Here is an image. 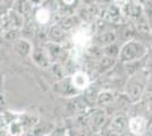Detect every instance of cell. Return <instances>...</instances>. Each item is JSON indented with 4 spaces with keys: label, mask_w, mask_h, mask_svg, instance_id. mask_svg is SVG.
<instances>
[{
    "label": "cell",
    "mask_w": 152,
    "mask_h": 136,
    "mask_svg": "<svg viewBox=\"0 0 152 136\" xmlns=\"http://www.w3.org/2000/svg\"><path fill=\"white\" fill-rule=\"evenodd\" d=\"M115 93L113 91L109 90H101L98 94V97H96V101H95V105L98 108H101V109H104L107 110L109 109L115 101Z\"/></svg>",
    "instance_id": "cell-10"
},
{
    "label": "cell",
    "mask_w": 152,
    "mask_h": 136,
    "mask_svg": "<svg viewBox=\"0 0 152 136\" xmlns=\"http://www.w3.org/2000/svg\"><path fill=\"white\" fill-rule=\"evenodd\" d=\"M99 92L100 91H98L95 87H93V85L90 84L89 87H86L85 90H84V99H85V101L90 103L91 105L92 104H95V101H96V97H98V94H99Z\"/></svg>",
    "instance_id": "cell-17"
},
{
    "label": "cell",
    "mask_w": 152,
    "mask_h": 136,
    "mask_svg": "<svg viewBox=\"0 0 152 136\" xmlns=\"http://www.w3.org/2000/svg\"><path fill=\"white\" fill-rule=\"evenodd\" d=\"M72 83L75 86V89L78 92L80 91H84L86 87H89L91 84V78H90L89 74L86 71H75L72 76Z\"/></svg>",
    "instance_id": "cell-9"
},
{
    "label": "cell",
    "mask_w": 152,
    "mask_h": 136,
    "mask_svg": "<svg viewBox=\"0 0 152 136\" xmlns=\"http://www.w3.org/2000/svg\"><path fill=\"white\" fill-rule=\"evenodd\" d=\"M40 7L47 9L48 12H50L51 14L56 13L59 10V2L58 0H41L40 1Z\"/></svg>",
    "instance_id": "cell-18"
},
{
    "label": "cell",
    "mask_w": 152,
    "mask_h": 136,
    "mask_svg": "<svg viewBox=\"0 0 152 136\" xmlns=\"http://www.w3.org/2000/svg\"><path fill=\"white\" fill-rule=\"evenodd\" d=\"M45 50L48 52V55H49V57H50L51 61H53V60H56V59H59L61 57V55H63V48H61V45L60 43H57V42H52V41H48L45 45Z\"/></svg>",
    "instance_id": "cell-14"
},
{
    "label": "cell",
    "mask_w": 152,
    "mask_h": 136,
    "mask_svg": "<svg viewBox=\"0 0 152 136\" xmlns=\"http://www.w3.org/2000/svg\"><path fill=\"white\" fill-rule=\"evenodd\" d=\"M116 40H117L116 33L113 31H107V32L100 33L99 35L95 36V45L99 48H103L106 45L115 43Z\"/></svg>",
    "instance_id": "cell-13"
},
{
    "label": "cell",
    "mask_w": 152,
    "mask_h": 136,
    "mask_svg": "<svg viewBox=\"0 0 152 136\" xmlns=\"http://www.w3.org/2000/svg\"><path fill=\"white\" fill-rule=\"evenodd\" d=\"M75 1L76 0H58L59 7H67V8L73 6L75 4Z\"/></svg>",
    "instance_id": "cell-24"
},
{
    "label": "cell",
    "mask_w": 152,
    "mask_h": 136,
    "mask_svg": "<svg viewBox=\"0 0 152 136\" xmlns=\"http://www.w3.org/2000/svg\"><path fill=\"white\" fill-rule=\"evenodd\" d=\"M9 123H10V120H9L6 112H0V132L2 129H5L9 125Z\"/></svg>",
    "instance_id": "cell-23"
},
{
    "label": "cell",
    "mask_w": 152,
    "mask_h": 136,
    "mask_svg": "<svg viewBox=\"0 0 152 136\" xmlns=\"http://www.w3.org/2000/svg\"><path fill=\"white\" fill-rule=\"evenodd\" d=\"M13 48L14 51L20 57H30L32 50H33V45L31 42L28 40L20 39V38L14 42Z\"/></svg>",
    "instance_id": "cell-11"
},
{
    "label": "cell",
    "mask_w": 152,
    "mask_h": 136,
    "mask_svg": "<svg viewBox=\"0 0 152 136\" xmlns=\"http://www.w3.org/2000/svg\"><path fill=\"white\" fill-rule=\"evenodd\" d=\"M146 55H148V49L141 41L129 39L121 47L118 58L121 59V63L126 64L144 58Z\"/></svg>",
    "instance_id": "cell-2"
},
{
    "label": "cell",
    "mask_w": 152,
    "mask_h": 136,
    "mask_svg": "<svg viewBox=\"0 0 152 136\" xmlns=\"http://www.w3.org/2000/svg\"><path fill=\"white\" fill-rule=\"evenodd\" d=\"M108 123V116L106 113L104 109L101 108H95L91 111L88 116V124L90 125V127L92 128V130L95 132H102L103 128L106 127V125Z\"/></svg>",
    "instance_id": "cell-4"
},
{
    "label": "cell",
    "mask_w": 152,
    "mask_h": 136,
    "mask_svg": "<svg viewBox=\"0 0 152 136\" xmlns=\"http://www.w3.org/2000/svg\"><path fill=\"white\" fill-rule=\"evenodd\" d=\"M128 115L123 111L114 112L110 120H108L106 127L109 128L111 134L121 135L124 132L128 130Z\"/></svg>",
    "instance_id": "cell-3"
},
{
    "label": "cell",
    "mask_w": 152,
    "mask_h": 136,
    "mask_svg": "<svg viewBox=\"0 0 152 136\" xmlns=\"http://www.w3.org/2000/svg\"><path fill=\"white\" fill-rule=\"evenodd\" d=\"M115 64H116V58L103 55L102 57L99 58L96 68H98V71L100 74H103V73H107L108 71H110L115 66Z\"/></svg>",
    "instance_id": "cell-15"
},
{
    "label": "cell",
    "mask_w": 152,
    "mask_h": 136,
    "mask_svg": "<svg viewBox=\"0 0 152 136\" xmlns=\"http://www.w3.org/2000/svg\"><path fill=\"white\" fill-rule=\"evenodd\" d=\"M51 20V13L48 12L47 9L40 7L38 12H35V23H38V25L45 26Z\"/></svg>",
    "instance_id": "cell-16"
},
{
    "label": "cell",
    "mask_w": 152,
    "mask_h": 136,
    "mask_svg": "<svg viewBox=\"0 0 152 136\" xmlns=\"http://www.w3.org/2000/svg\"><path fill=\"white\" fill-rule=\"evenodd\" d=\"M148 119L142 115H135L128 118V132L133 135H144Z\"/></svg>",
    "instance_id": "cell-7"
},
{
    "label": "cell",
    "mask_w": 152,
    "mask_h": 136,
    "mask_svg": "<svg viewBox=\"0 0 152 136\" xmlns=\"http://www.w3.org/2000/svg\"><path fill=\"white\" fill-rule=\"evenodd\" d=\"M53 90L61 97H73L78 92L72 83L70 76H65L60 79H57V82L53 84Z\"/></svg>",
    "instance_id": "cell-5"
},
{
    "label": "cell",
    "mask_w": 152,
    "mask_h": 136,
    "mask_svg": "<svg viewBox=\"0 0 152 136\" xmlns=\"http://www.w3.org/2000/svg\"><path fill=\"white\" fill-rule=\"evenodd\" d=\"M101 49L103 50V55L109 56V57L117 58L118 55H119V49H121V48H118L117 44H116V42H115V43H111V44L103 47V48H101Z\"/></svg>",
    "instance_id": "cell-20"
},
{
    "label": "cell",
    "mask_w": 152,
    "mask_h": 136,
    "mask_svg": "<svg viewBox=\"0 0 152 136\" xmlns=\"http://www.w3.org/2000/svg\"><path fill=\"white\" fill-rule=\"evenodd\" d=\"M47 36L49 41H52V42H57V43H60L63 42L65 36H66V32L61 26L59 24H53L51 25L48 30H47Z\"/></svg>",
    "instance_id": "cell-12"
},
{
    "label": "cell",
    "mask_w": 152,
    "mask_h": 136,
    "mask_svg": "<svg viewBox=\"0 0 152 136\" xmlns=\"http://www.w3.org/2000/svg\"><path fill=\"white\" fill-rule=\"evenodd\" d=\"M10 125V134H16V135H18V134H22V126H23V124L20 123H17V121H10L9 123Z\"/></svg>",
    "instance_id": "cell-22"
},
{
    "label": "cell",
    "mask_w": 152,
    "mask_h": 136,
    "mask_svg": "<svg viewBox=\"0 0 152 136\" xmlns=\"http://www.w3.org/2000/svg\"><path fill=\"white\" fill-rule=\"evenodd\" d=\"M30 57H31L32 60L34 61V64L38 66V67H40V68H42V69L49 68L51 65V63H52L45 47H37V48H33Z\"/></svg>",
    "instance_id": "cell-6"
},
{
    "label": "cell",
    "mask_w": 152,
    "mask_h": 136,
    "mask_svg": "<svg viewBox=\"0 0 152 136\" xmlns=\"http://www.w3.org/2000/svg\"><path fill=\"white\" fill-rule=\"evenodd\" d=\"M7 9H8V7L4 6L2 4H0V15H2L5 12H7Z\"/></svg>",
    "instance_id": "cell-25"
},
{
    "label": "cell",
    "mask_w": 152,
    "mask_h": 136,
    "mask_svg": "<svg viewBox=\"0 0 152 136\" xmlns=\"http://www.w3.org/2000/svg\"><path fill=\"white\" fill-rule=\"evenodd\" d=\"M9 28H10V25H9V22H8L7 14L5 12L2 15H0V34H4Z\"/></svg>",
    "instance_id": "cell-21"
},
{
    "label": "cell",
    "mask_w": 152,
    "mask_h": 136,
    "mask_svg": "<svg viewBox=\"0 0 152 136\" xmlns=\"http://www.w3.org/2000/svg\"><path fill=\"white\" fill-rule=\"evenodd\" d=\"M31 1L34 4V5H37V4H40V1H41V0H31Z\"/></svg>",
    "instance_id": "cell-26"
},
{
    "label": "cell",
    "mask_w": 152,
    "mask_h": 136,
    "mask_svg": "<svg viewBox=\"0 0 152 136\" xmlns=\"http://www.w3.org/2000/svg\"><path fill=\"white\" fill-rule=\"evenodd\" d=\"M20 32H22V30H18V28H9L2 34V36L7 42H13L14 43L16 40H18L20 38Z\"/></svg>",
    "instance_id": "cell-19"
},
{
    "label": "cell",
    "mask_w": 152,
    "mask_h": 136,
    "mask_svg": "<svg viewBox=\"0 0 152 136\" xmlns=\"http://www.w3.org/2000/svg\"><path fill=\"white\" fill-rule=\"evenodd\" d=\"M149 79H150V71L148 68H142L133 74H129V77L125 84L124 93L132 102V104L141 101L145 91L148 90Z\"/></svg>",
    "instance_id": "cell-1"
},
{
    "label": "cell",
    "mask_w": 152,
    "mask_h": 136,
    "mask_svg": "<svg viewBox=\"0 0 152 136\" xmlns=\"http://www.w3.org/2000/svg\"><path fill=\"white\" fill-rule=\"evenodd\" d=\"M10 8L22 15L25 20L31 18V16L34 14V4L31 0H14Z\"/></svg>",
    "instance_id": "cell-8"
}]
</instances>
